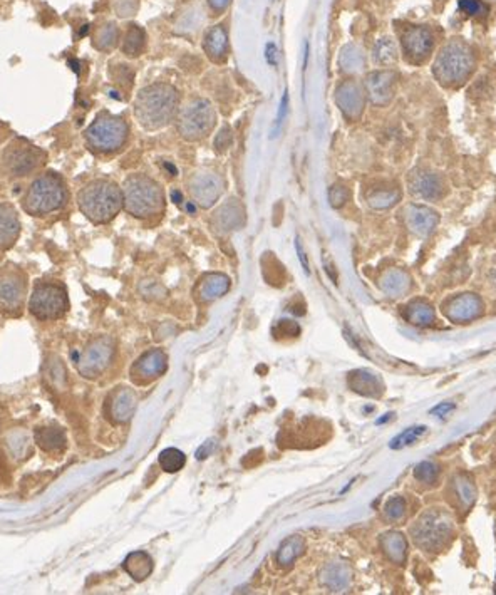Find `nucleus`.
<instances>
[{"label": "nucleus", "mask_w": 496, "mask_h": 595, "mask_svg": "<svg viewBox=\"0 0 496 595\" xmlns=\"http://www.w3.org/2000/svg\"><path fill=\"white\" fill-rule=\"evenodd\" d=\"M180 106V94L172 84H149L137 92L135 99V116L144 129L165 128L174 119Z\"/></svg>", "instance_id": "obj_1"}, {"label": "nucleus", "mask_w": 496, "mask_h": 595, "mask_svg": "<svg viewBox=\"0 0 496 595\" xmlns=\"http://www.w3.org/2000/svg\"><path fill=\"white\" fill-rule=\"evenodd\" d=\"M77 205L87 220L107 223L124 208L123 190L110 179H94L79 191Z\"/></svg>", "instance_id": "obj_2"}, {"label": "nucleus", "mask_w": 496, "mask_h": 595, "mask_svg": "<svg viewBox=\"0 0 496 595\" xmlns=\"http://www.w3.org/2000/svg\"><path fill=\"white\" fill-rule=\"evenodd\" d=\"M68 196L69 193L64 179L54 171H47L29 184L22 198V208L32 216H44L64 207Z\"/></svg>", "instance_id": "obj_3"}, {"label": "nucleus", "mask_w": 496, "mask_h": 595, "mask_svg": "<svg viewBox=\"0 0 496 595\" xmlns=\"http://www.w3.org/2000/svg\"><path fill=\"white\" fill-rule=\"evenodd\" d=\"M121 190H123L124 208L129 215L149 218L161 213L165 208L163 188L149 176L141 173L128 176Z\"/></svg>", "instance_id": "obj_4"}, {"label": "nucleus", "mask_w": 496, "mask_h": 595, "mask_svg": "<svg viewBox=\"0 0 496 595\" xmlns=\"http://www.w3.org/2000/svg\"><path fill=\"white\" fill-rule=\"evenodd\" d=\"M476 61L469 45L463 41H449L437 54L433 73L435 78L446 87H458L468 81L474 73Z\"/></svg>", "instance_id": "obj_5"}, {"label": "nucleus", "mask_w": 496, "mask_h": 595, "mask_svg": "<svg viewBox=\"0 0 496 595\" xmlns=\"http://www.w3.org/2000/svg\"><path fill=\"white\" fill-rule=\"evenodd\" d=\"M129 126L123 117L104 112L86 129V142L96 153H114L126 145Z\"/></svg>", "instance_id": "obj_6"}, {"label": "nucleus", "mask_w": 496, "mask_h": 595, "mask_svg": "<svg viewBox=\"0 0 496 595\" xmlns=\"http://www.w3.org/2000/svg\"><path fill=\"white\" fill-rule=\"evenodd\" d=\"M27 274L14 263L0 267V312L19 317L27 304Z\"/></svg>", "instance_id": "obj_7"}, {"label": "nucleus", "mask_w": 496, "mask_h": 595, "mask_svg": "<svg viewBox=\"0 0 496 595\" xmlns=\"http://www.w3.org/2000/svg\"><path fill=\"white\" fill-rule=\"evenodd\" d=\"M68 292L57 282H37L29 299V312L39 321H56L68 312Z\"/></svg>", "instance_id": "obj_8"}, {"label": "nucleus", "mask_w": 496, "mask_h": 595, "mask_svg": "<svg viewBox=\"0 0 496 595\" xmlns=\"http://www.w3.org/2000/svg\"><path fill=\"white\" fill-rule=\"evenodd\" d=\"M215 109L206 99H193L183 108L178 119V131L185 140L198 141L213 129Z\"/></svg>", "instance_id": "obj_9"}, {"label": "nucleus", "mask_w": 496, "mask_h": 595, "mask_svg": "<svg viewBox=\"0 0 496 595\" xmlns=\"http://www.w3.org/2000/svg\"><path fill=\"white\" fill-rule=\"evenodd\" d=\"M45 153L37 146L24 140H15L3 153V165L14 176H26L36 171L44 163Z\"/></svg>", "instance_id": "obj_10"}, {"label": "nucleus", "mask_w": 496, "mask_h": 595, "mask_svg": "<svg viewBox=\"0 0 496 595\" xmlns=\"http://www.w3.org/2000/svg\"><path fill=\"white\" fill-rule=\"evenodd\" d=\"M112 355H114V342L111 337L94 339L79 355L77 371L81 372V376L89 377V379L101 376L111 364Z\"/></svg>", "instance_id": "obj_11"}, {"label": "nucleus", "mask_w": 496, "mask_h": 595, "mask_svg": "<svg viewBox=\"0 0 496 595\" xmlns=\"http://www.w3.org/2000/svg\"><path fill=\"white\" fill-rule=\"evenodd\" d=\"M401 44L404 56L412 64H421L429 57L435 47V37L428 27L423 25H412L407 27L401 36Z\"/></svg>", "instance_id": "obj_12"}, {"label": "nucleus", "mask_w": 496, "mask_h": 595, "mask_svg": "<svg viewBox=\"0 0 496 595\" xmlns=\"http://www.w3.org/2000/svg\"><path fill=\"white\" fill-rule=\"evenodd\" d=\"M449 525L441 518L439 513H426L424 517L416 523V527L412 528V536H414V542L419 545L421 548H426V550H433L437 545L444 540V536L448 535Z\"/></svg>", "instance_id": "obj_13"}, {"label": "nucleus", "mask_w": 496, "mask_h": 595, "mask_svg": "<svg viewBox=\"0 0 496 595\" xmlns=\"http://www.w3.org/2000/svg\"><path fill=\"white\" fill-rule=\"evenodd\" d=\"M166 369H168V358H166L165 352L161 349L148 351L133 366L131 379L136 384H148L156 377L165 374Z\"/></svg>", "instance_id": "obj_14"}, {"label": "nucleus", "mask_w": 496, "mask_h": 595, "mask_svg": "<svg viewBox=\"0 0 496 595\" xmlns=\"http://www.w3.org/2000/svg\"><path fill=\"white\" fill-rule=\"evenodd\" d=\"M136 406V392L129 388H118L107 397V416H110L111 421L116 423V425H124V423H128L129 419L135 416Z\"/></svg>", "instance_id": "obj_15"}, {"label": "nucleus", "mask_w": 496, "mask_h": 595, "mask_svg": "<svg viewBox=\"0 0 496 595\" xmlns=\"http://www.w3.org/2000/svg\"><path fill=\"white\" fill-rule=\"evenodd\" d=\"M190 190L200 207L210 208L222 195V182L213 173H197L190 179Z\"/></svg>", "instance_id": "obj_16"}, {"label": "nucleus", "mask_w": 496, "mask_h": 595, "mask_svg": "<svg viewBox=\"0 0 496 595\" xmlns=\"http://www.w3.org/2000/svg\"><path fill=\"white\" fill-rule=\"evenodd\" d=\"M396 73L393 71H376L366 78V92L377 106H386L394 96Z\"/></svg>", "instance_id": "obj_17"}, {"label": "nucleus", "mask_w": 496, "mask_h": 595, "mask_svg": "<svg viewBox=\"0 0 496 595\" xmlns=\"http://www.w3.org/2000/svg\"><path fill=\"white\" fill-rule=\"evenodd\" d=\"M336 101L349 119H359L364 111V91L356 81H345L337 87Z\"/></svg>", "instance_id": "obj_18"}, {"label": "nucleus", "mask_w": 496, "mask_h": 595, "mask_svg": "<svg viewBox=\"0 0 496 595\" xmlns=\"http://www.w3.org/2000/svg\"><path fill=\"white\" fill-rule=\"evenodd\" d=\"M409 188L423 200H437L444 195V183L436 173L418 170L409 176Z\"/></svg>", "instance_id": "obj_19"}, {"label": "nucleus", "mask_w": 496, "mask_h": 595, "mask_svg": "<svg viewBox=\"0 0 496 595\" xmlns=\"http://www.w3.org/2000/svg\"><path fill=\"white\" fill-rule=\"evenodd\" d=\"M439 216L435 210L424 205H409L406 210V223L412 233L419 237H428L436 228Z\"/></svg>", "instance_id": "obj_20"}, {"label": "nucleus", "mask_w": 496, "mask_h": 595, "mask_svg": "<svg viewBox=\"0 0 496 595\" xmlns=\"http://www.w3.org/2000/svg\"><path fill=\"white\" fill-rule=\"evenodd\" d=\"M444 312L454 322L471 321L483 312V304L473 293H463L461 297H454L448 302Z\"/></svg>", "instance_id": "obj_21"}, {"label": "nucleus", "mask_w": 496, "mask_h": 595, "mask_svg": "<svg viewBox=\"0 0 496 595\" xmlns=\"http://www.w3.org/2000/svg\"><path fill=\"white\" fill-rule=\"evenodd\" d=\"M20 220L15 208L7 201H0V250H7L17 242Z\"/></svg>", "instance_id": "obj_22"}, {"label": "nucleus", "mask_w": 496, "mask_h": 595, "mask_svg": "<svg viewBox=\"0 0 496 595\" xmlns=\"http://www.w3.org/2000/svg\"><path fill=\"white\" fill-rule=\"evenodd\" d=\"M245 223V210L239 200H228L213 216V225L222 232L239 230Z\"/></svg>", "instance_id": "obj_23"}, {"label": "nucleus", "mask_w": 496, "mask_h": 595, "mask_svg": "<svg viewBox=\"0 0 496 595\" xmlns=\"http://www.w3.org/2000/svg\"><path fill=\"white\" fill-rule=\"evenodd\" d=\"M228 291H230V280H228V277L222 274H210L200 282L197 287V295L200 300L211 302L225 295Z\"/></svg>", "instance_id": "obj_24"}, {"label": "nucleus", "mask_w": 496, "mask_h": 595, "mask_svg": "<svg viewBox=\"0 0 496 595\" xmlns=\"http://www.w3.org/2000/svg\"><path fill=\"white\" fill-rule=\"evenodd\" d=\"M349 385L352 388V391L364 394V396H370V397L381 396L382 391H384L379 377L370 374V372L368 371L351 372V376H349Z\"/></svg>", "instance_id": "obj_25"}, {"label": "nucleus", "mask_w": 496, "mask_h": 595, "mask_svg": "<svg viewBox=\"0 0 496 595\" xmlns=\"http://www.w3.org/2000/svg\"><path fill=\"white\" fill-rule=\"evenodd\" d=\"M205 50L215 62H222L228 54V37L222 25H215L205 37Z\"/></svg>", "instance_id": "obj_26"}, {"label": "nucleus", "mask_w": 496, "mask_h": 595, "mask_svg": "<svg viewBox=\"0 0 496 595\" xmlns=\"http://www.w3.org/2000/svg\"><path fill=\"white\" fill-rule=\"evenodd\" d=\"M123 567L129 573V575L135 578V580L141 582V580H144L146 577L151 575L153 560H151V557L148 555V553L133 552L126 557Z\"/></svg>", "instance_id": "obj_27"}, {"label": "nucleus", "mask_w": 496, "mask_h": 595, "mask_svg": "<svg viewBox=\"0 0 496 595\" xmlns=\"http://www.w3.org/2000/svg\"><path fill=\"white\" fill-rule=\"evenodd\" d=\"M36 443L44 451H61L66 446V434L61 427L45 426L36 429Z\"/></svg>", "instance_id": "obj_28"}, {"label": "nucleus", "mask_w": 496, "mask_h": 595, "mask_svg": "<svg viewBox=\"0 0 496 595\" xmlns=\"http://www.w3.org/2000/svg\"><path fill=\"white\" fill-rule=\"evenodd\" d=\"M322 582L332 592H343L351 582V572L344 564H332L322 572Z\"/></svg>", "instance_id": "obj_29"}, {"label": "nucleus", "mask_w": 496, "mask_h": 595, "mask_svg": "<svg viewBox=\"0 0 496 595\" xmlns=\"http://www.w3.org/2000/svg\"><path fill=\"white\" fill-rule=\"evenodd\" d=\"M404 317L414 325H429L435 322V310L424 300H414L404 310Z\"/></svg>", "instance_id": "obj_30"}, {"label": "nucleus", "mask_w": 496, "mask_h": 595, "mask_svg": "<svg viewBox=\"0 0 496 595\" xmlns=\"http://www.w3.org/2000/svg\"><path fill=\"white\" fill-rule=\"evenodd\" d=\"M302 550H303L302 536H299V535L289 536V538L283 540L280 547H278L277 564L282 565V567H287V565L294 564V561L300 557Z\"/></svg>", "instance_id": "obj_31"}, {"label": "nucleus", "mask_w": 496, "mask_h": 595, "mask_svg": "<svg viewBox=\"0 0 496 595\" xmlns=\"http://www.w3.org/2000/svg\"><path fill=\"white\" fill-rule=\"evenodd\" d=\"M382 548H384L386 555L389 557L391 560L396 561V564H403L404 559H406V540H404V536L401 534H386L382 536L381 540Z\"/></svg>", "instance_id": "obj_32"}, {"label": "nucleus", "mask_w": 496, "mask_h": 595, "mask_svg": "<svg viewBox=\"0 0 496 595\" xmlns=\"http://www.w3.org/2000/svg\"><path fill=\"white\" fill-rule=\"evenodd\" d=\"M144 45H146L144 31L141 27H137V25H131V27L128 29L126 36H124L123 52L126 54V56L136 57L143 52Z\"/></svg>", "instance_id": "obj_33"}, {"label": "nucleus", "mask_w": 496, "mask_h": 595, "mask_svg": "<svg viewBox=\"0 0 496 595\" xmlns=\"http://www.w3.org/2000/svg\"><path fill=\"white\" fill-rule=\"evenodd\" d=\"M381 287H382V291L391 293L393 297H396V295H399V293L406 292L407 288H409V277H407L401 270H391V272H387L384 277H382Z\"/></svg>", "instance_id": "obj_34"}, {"label": "nucleus", "mask_w": 496, "mask_h": 595, "mask_svg": "<svg viewBox=\"0 0 496 595\" xmlns=\"http://www.w3.org/2000/svg\"><path fill=\"white\" fill-rule=\"evenodd\" d=\"M374 61L381 66H391L398 61V49L393 39L384 37L377 42L374 47Z\"/></svg>", "instance_id": "obj_35"}, {"label": "nucleus", "mask_w": 496, "mask_h": 595, "mask_svg": "<svg viewBox=\"0 0 496 595\" xmlns=\"http://www.w3.org/2000/svg\"><path fill=\"white\" fill-rule=\"evenodd\" d=\"M186 458L185 453L176 450V448H168V450L160 453V467L166 473H176L185 467Z\"/></svg>", "instance_id": "obj_36"}, {"label": "nucleus", "mask_w": 496, "mask_h": 595, "mask_svg": "<svg viewBox=\"0 0 496 595\" xmlns=\"http://www.w3.org/2000/svg\"><path fill=\"white\" fill-rule=\"evenodd\" d=\"M399 196H401V193L398 190H374L369 193L368 203L373 208L384 210L393 207L394 203H398Z\"/></svg>", "instance_id": "obj_37"}, {"label": "nucleus", "mask_w": 496, "mask_h": 595, "mask_svg": "<svg viewBox=\"0 0 496 595\" xmlns=\"http://www.w3.org/2000/svg\"><path fill=\"white\" fill-rule=\"evenodd\" d=\"M118 36H119V31L118 27H116V24H106L104 27L99 29L98 34H96V39H94L96 47H98L99 50H111L116 44H118Z\"/></svg>", "instance_id": "obj_38"}, {"label": "nucleus", "mask_w": 496, "mask_h": 595, "mask_svg": "<svg viewBox=\"0 0 496 595\" xmlns=\"http://www.w3.org/2000/svg\"><path fill=\"white\" fill-rule=\"evenodd\" d=\"M424 433H426V426H412L407 427V429H404L401 434L396 436V438L391 441L389 446L393 448V450H401V448L407 446V444H412L416 441V439L421 438Z\"/></svg>", "instance_id": "obj_39"}, {"label": "nucleus", "mask_w": 496, "mask_h": 595, "mask_svg": "<svg viewBox=\"0 0 496 595\" xmlns=\"http://www.w3.org/2000/svg\"><path fill=\"white\" fill-rule=\"evenodd\" d=\"M458 8L468 17H481L490 12V7L483 0H458Z\"/></svg>", "instance_id": "obj_40"}, {"label": "nucleus", "mask_w": 496, "mask_h": 595, "mask_svg": "<svg viewBox=\"0 0 496 595\" xmlns=\"http://www.w3.org/2000/svg\"><path fill=\"white\" fill-rule=\"evenodd\" d=\"M414 476L418 478L419 481H424V483H433L437 476V467L435 463L424 461V463H421L416 467Z\"/></svg>", "instance_id": "obj_41"}, {"label": "nucleus", "mask_w": 496, "mask_h": 595, "mask_svg": "<svg viewBox=\"0 0 496 595\" xmlns=\"http://www.w3.org/2000/svg\"><path fill=\"white\" fill-rule=\"evenodd\" d=\"M349 200V190L344 184H334V186L329 190V201L334 208L343 207L345 201Z\"/></svg>", "instance_id": "obj_42"}, {"label": "nucleus", "mask_w": 496, "mask_h": 595, "mask_svg": "<svg viewBox=\"0 0 496 595\" xmlns=\"http://www.w3.org/2000/svg\"><path fill=\"white\" fill-rule=\"evenodd\" d=\"M386 517L389 520H399L404 517V511H406V505H404L403 498L396 497L391 498L386 505Z\"/></svg>", "instance_id": "obj_43"}, {"label": "nucleus", "mask_w": 496, "mask_h": 595, "mask_svg": "<svg viewBox=\"0 0 496 595\" xmlns=\"http://www.w3.org/2000/svg\"><path fill=\"white\" fill-rule=\"evenodd\" d=\"M299 332L300 327L294 321H280L273 329V334L277 337H295V335H299Z\"/></svg>", "instance_id": "obj_44"}, {"label": "nucleus", "mask_w": 496, "mask_h": 595, "mask_svg": "<svg viewBox=\"0 0 496 595\" xmlns=\"http://www.w3.org/2000/svg\"><path fill=\"white\" fill-rule=\"evenodd\" d=\"M230 145H232V131L228 128H223L215 140L216 149H227Z\"/></svg>", "instance_id": "obj_45"}, {"label": "nucleus", "mask_w": 496, "mask_h": 595, "mask_svg": "<svg viewBox=\"0 0 496 595\" xmlns=\"http://www.w3.org/2000/svg\"><path fill=\"white\" fill-rule=\"evenodd\" d=\"M215 448H216V441L215 439H208V441H205L202 444V446L198 448V451H197V458L198 460H205V458H208V456L211 455V453L215 451Z\"/></svg>", "instance_id": "obj_46"}, {"label": "nucleus", "mask_w": 496, "mask_h": 595, "mask_svg": "<svg viewBox=\"0 0 496 595\" xmlns=\"http://www.w3.org/2000/svg\"><path fill=\"white\" fill-rule=\"evenodd\" d=\"M453 409H454V404H451V402H443V404H437L436 408H433L431 414H436V416H446V414Z\"/></svg>", "instance_id": "obj_47"}, {"label": "nucleus", "mask_w": 496, "mask_h": 595, "mask_svg": "<svg viewBox=\"0 0 496 595\" xmlns=\"http://www.w3.org/2000/svg\"><path fill=\"white\" fill-rule=\"evenodd\" d=\"M287 103H289V92L285 91V94H283L282 103H280V109H278V117H277V128L282 124V119L285 117V111H287Z\"/></svg>", "instance_id": "obj_48"}, {"label": "nucleus", "mask_w": 496, "mask_h": 595, "mask_svg": "<svg viewBox=\"0 0 496 595\" xmlns=\"http://www.w3.org/2000/svg\"><path fill=\"white\" fill-rule=\"evenodd\" d=\"M277 47H275V44H269L266 45V61H269L270 66L277 64Z\"/></svg>", "instance_id": "obj_49"}, {"label": "nucleus", "mask_w": 496, "mask_h": 595, "mask_svg": "<svg viewBox=\"0 0 496 595\" xmlns=\"http://www.w3.org/2000/svg\"><path fill=\"white\" fill-rule=\"evenodd\" d=\"M210 2L211 8H215V10H225L228 6L232 3V0H208Z\"/></svg>", "instance_id": "obj_50"}, {"label": "nucleus", "mask_w": 496, "mask_h": 595, "mask_svg": "<svg viewBox=\"0 0 496 595\" xmlns=\"http://www.w3.org/2000/svg\"><path fill=\"white\" fill-rule=\"evenodd\" d=\"M297 251H299V258H300V262H302V265H303V270L307 272L308 274V262H307V257H306V254H303V250L300 249V243L297 242Z\"/></svg>", "instance_id": "obj_51"}, {"label": "nucleus", "mask_w": 496, "mask_h": 595, "mask_svg": "<svg viewBox=\"0 0 496 595\" xmlns=\"http://www.w3.org/2000/svg\"><path fill=\"white\" fill-rule=\"evenodd\" d=\"M173 200H174V203H180L181 201V193L180 191H173Z\"/></svg>", "instance_id": "obj_52"}]
</instances>
